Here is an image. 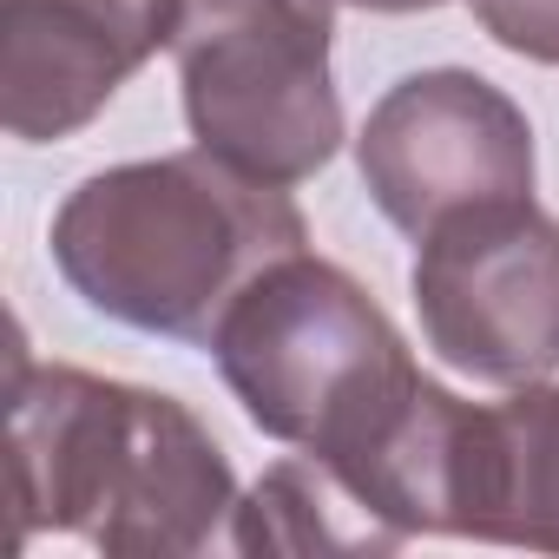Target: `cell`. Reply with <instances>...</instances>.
<instances>
[{"label": "cell", "mask_w": 559, "mask_h": 559, "mask_svg": "<svg viewBox=\"0 0 559 559\" xmlns=\"http://www.w3.org/2000/svg\"><path fill=\"white\" fill-rule=\"evenodd\" d=\"M349 8H369V14H421V8H441V0H349Z\"/></svg>", "instance_id": "11"}, {"label": "cell", "mask_w": 559, "mask_h": 559, "mask_svg": "<svg viewBox=\"0 0 559 559\" xmlns=\"http://www.w3.org/2000/svg\"><path fill=\"white\" fill-rule=\"evenodd\" d=\"M356 165L376 211L421 243L461 211L533 198V126L493 80L435 67L382 93L356 139Z\"/></svg>", "instance_id": "6"}, {"label": "cell", "mask_w": 559, "mask_h": 559, "mask_svg": "<svg viewBox=\"0 0 559 559\" xmlns=\"http://www.w3.org/2000/svg\"><path fill=\"white\" fill-rule=\"evenodd\" d=\"M178 34V0H0V126L21 145L80 132Z\"/></svg>", "instance_id": "7"}, {"label": "cell", "mask_w": 559, "mask_h": 559, "mask_svg": "<svg viewBox=\"0 0 559 559\" xmlns=\"http://www.w3.org/2000/svg\"><path fill=\"white\" fill-rule=\"evenodd\" d=\"M415 310L428 349L493 389L559 369V224L533 198L480 204L421 237Z\"/></svg>", "instance_id": "5"}, {"label": "cell", "mask_w": 559, "mask_h": 559, "mask_svg": "<svg viewBox=\"0 0 559 559\" xmlns=\"http://www.w3.org/2000/svg\"><path fill=\"white\" fill-rule=\"evenodd\" d=\"M330 34V0H178L171 53L191 139L263 185L323 171L343 145Z\"/></svg>", "instance_id": "4"}, {"label": "cell", "mask_w": 559, "mask_h": 559, "mask_svg": "<svg viewBox=\"0 0 559 559\" xmlns=\"http://www.w3.org/2000/svg\"><path fill=\"white\" fill-rule=\"evenodd\" d=\"M243 415L330 467L356 461L415 395L421 369L349 270L297 250L270 263L204 343Z\"/></svg>", "instance_id": "3"}, {"label": "cell", "mask_w": 559, "mask_h": 559, "mask_svg": "<svg viewBox=\"0 0 559 559\" xmlns=\"http://www.w3.org/2000/svg\"><path fill=\"white\" fill-rule=\"evenodd\" d=\"M474 21L507 53L559 67V0H474Z\"/></svg>", "instance_id": "10"}, {"label": "cell", "mask_w": 559, "mask_h": 559, "mask_svg": "<svg viewBox=\"0 0 559 559\" xmlns=\"http://www.w3.org/2000/svg\"><path fill=\"white\" fill-rule=\"evenodd\" d=\"M304 243L310 224L284 185H263L204 145L93 171L53 217L67 284L99 317L178 343H211L224 310Z\"/></svg>", "instance_id": "2"}, {"label": "cell", "mask_w": 559, "mask_h": 559, "mask_svg": "<svg viewBox=\"0 0 559 559\" xmlns=\"http://www.w3.org/2000/svg\"><path fill=\"white\" fill-rule=\"evenodd\" d=\"M8 493L14 546L73 533L126 559L198 552L237 513L230 461L185 402L67 362L27 369L21 349L8 376Z\"/></svg>", "instance_id": "1"}, {"label": "cell", "mask_w": 559, "mask_h": 559, "mask_svg": "<svg viewBox=\"0 0 559 559\" xmlns=\"http://www.w3.org/2000/svg\"><path fill=\"white\" fill-rule=\"evenodd\" d=\"M487 546L559 552V389L546 382H526L493 408Z\"/></svg>", "instance_id": "9"}, {"label": "cell", "mask_w": 559, "mask_h": 559, "mask_svg": "<svg viewBox=\"0 0 559 559\" xmlns=\"http://www.w3.org/2000/svg\"><path fill=\"white\" fill-rule=\"evenodd\" d=\"M237 552H395L402 539L317 461H276L230 513Z\"/></svg>", "instance_id": "8"}]
</instances>
